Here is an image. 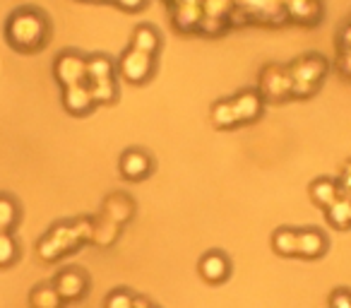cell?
Segmentation results:
<instances>
[{
	"label": "cell",
	"mask_w": 351,
	"mask_h": 308,
	"mask_svg": "<svg viewBox=\"0 0 351 308\" xmlns=\"http://www.w3.org/2000/svg\"><path fill=\"white\" fill-rule=\"evenodd\" d=\"M5 41L17 54H39L51 41V20L44 10L34 5H22L5 20Z\"/></svg>",
	"instance_id": "obj_1"
},
{
	"label": "cell",
	"mask_w": 351,
	"mask_h": 308,
	"mask_svg": "<svg viewBox=\"0 0 351 308\" xmlns=\"http://www.w3.org/2000/svg\"><path fill=\"white\" fill-rule=\"evenodd\" d=\"M53 78L63 89L87 82V56L77 51H63L53 60Z\"/></svg>",
	"instance_id": "obj_2"
},
{
	"label": "cell",
	"mask_w": 351,
	"mask_h": 308,
	"mask_svg": "<svg viewBox=\"0 0 351 308\" xmlns=\"http://www.w3.org/2000/svg\"><path fill=\"white\" fill-rule=\"evenodd\" d=\"M154 65H156L154 56H147V54H142V51H135L128 46L121 58H118L116 68L125 82L145 84V82H149V78L154 75Z\"/></svg>",
	"instance_id": "obj_3"
},
{
	"label": "cell",
	"mask_w": 351,
	"mask_h": 308,
	"mask_svg": "<svg viewBox=\"0 0 351 308\" xmlns=\"http://www.w3.org/2000/svg\"><path fill=\"white\" fill-rule=\"evenodd\" d=\"M118 171L130 183L145 181V178H149L152 171H154V159L149 157V152L140 150V147H130V150L123 152L121 159H118Z\"/></svg>",
	"instance_id": "obj_4"
},
{
	"label": "cell",
	"mask_w": 351,
	"mask_h": 308,
	"mask_svg": "<svg viewBox=\"0 0 351 308\" xmlns=\"http://www.w3.org/2000/svg\"><path fill=\"white\" fill-rule=\"evenodd\" d=\"M51 284L56 287L58 296L63 298L65 303H70V301H80V298L87 294L89 277L82 268H68V270H60Z\"/></svg>",
	"instance_id": "obj_5"
},
{
	"label": "cell",
	"mask_w": 351,
	"mask_h": 308,
	"mask_svg": "<svg viewBox=\"0 0 351 308\" xmlns=\"http://www.w3.org/2000/svg\"><path fill=\"white\" fill-rule=\"evenodd\" d=\"M197 274L202 277V282L212 284V287L224 284L231 277V260L221 250H207L197 263Z\"/></svg>",
	"instance_id": "obj_6"
},
{
	"label": "cell",
	"mask_w": 351,
	"mask_h": 308,
	"mask_svg": "<svg viewBox=\"0 0 351 308\" xmlns=\"http://www.w3.org/2000/svg\"><path fill=\"white\" fill-rule=\"evenodd\" d=\"M60 102H63V108L70 113V116H77V118L89 116V113L97 108V102H94L87 82L63 89V94H60Z\"/></svg>",
	"instance_id": "obj_7"
},
{
	"label": "cell",
	"mask_w": 351,
	"mask_h": 308,
	"mask_svg": "<svg viewBox=\"0 0 351 308\" xmlns=\"http://www.w3.org/2000/svg\"><path fill=\"white\" fill-rule=\"evenodd\" d=\"M330 241L320 229H298V250L296 258L303 260H317L327 253Z\"/></svg>",
	"instance_id": "obj_8"
},
{
	"label": "cell",
	"mask_w": 351,
	"mask_h": 308,
	"mask_svg": "<svg viewBox=\"0 0 351 308\" xmlns=\"http://www.w3.org/2000/svg\"><path fill=\"white\" fill-rule=\"evenodd\" d=\"M231 102H234L236 116H239L241 126L258 121V118L263 116V97H260L255 89H243V92L236 94Z\"/></svg>",
	"instance_id": "obj_9"
},
{
	"label": "cell",
	"mask_w": 351,
	"mask_h": 308,
	"mask_svg": "<svg viewBox=\"0 0 351 308\" xmlns=\"http://www.w3.org/2000/svg\"><path fill=\"white\" fill-rule=\"evenodd\" d=\"M308 196H311L313 205H317L320 210H327V207L341 196L339 181L330 176H317L315 181L308 186Z\"/></svg>",
	"instance_id": "obj_10"
},
{
	"label": "cell",
	"mask_w": 351,
	"mask_h": 308,
	"mask_svg": "<svg viewBox=\"0 0 351 308\" xmlns=\"http://www.w3.org/2000/svg\"><path fill=\"white\" fill-rule=\"evenodd\" d=\"M116 63L106 54H94L87 58V84L116 80Z\"/></svg>",
	"instance_id": "obj_11"
},
{
	"label": "cell",
	"mask_w": 351,
	"mask_h": 308,
	"mask_svg": "<svg viewBox=\"0 0 351 308\" xmlns=\"http://www.w3.org/2000/svg\"><path fill=\"white\" fill-rule=\"evenodd\" d=\"M325 220L332 229L349 231L351 229V196H339L325 210Z\"/></svg>",
	"instance_id": "obj_12"
},
{
	"label": "cell",
	"mask_w": 351,
	"mask_h": 308,
	"mask_svg": "<svg viewBox=\"0 0 351 308\" xmlns=\"http://www.w3.org/2000/svg\"><path fill=\"white\" fill-rule=\"evenodd\" d=\"M161 46V36L159 32L154 29L152 25H137L130 34V49L142 51L147 56H154Z\"/></svg>",
	"instance_id": "obj_13"
},
{
	"label": "cell",
	"mask_w": 351,
	"mask_h": 308,
	"mask_svg": "<svg viewBox=\"0 0 351 308\" xmlns=\"http://www.w3.org/2000/svg\"><path fill=\"white\" fill-rule=\"evenodd\" d=\"M272 250L282 258H296L298 250V229L291 226H279L272 234Z\"/></svg>",
	"instance_id": "obj_14"
},
{
	"label": "cell",
	"mask_w": 351,
	"mask_h": 308,
	"mask_svg": "<svg viewBox=\"0 0 351 308\" xmlns=\"http://www.w3.org/2000/svg\"><path fill=\"white\" fill-rule=\"evenodd\" d=\"M20 224V205L12 196L0 193V234H12Z\"/></svg>",
	"instance_id": "obj_15"
},
{
	"label": "cell",
	"mask_w": 351,
	"mask_h": 308,
	"mask_svg": "<svg viewBox=\"0 0 351 308\" xmlns=\"http://www.w3.org/2000/svg\"><path fill=\"white\" fill-rule=\"evenodd\" d=\"M63 303L53 284H36L29 294V308H63Z\"/></svg>",
	"instance_id": "obj_16"
},
{
	"label": "cell",
	"mask_w": 351,
	"mask_h": 308,
	"mask_svg": "<svg viewBox=\"0 0 351 308\" xmlns=\"http://www.w3.org/2000/svg\"><path fill=\"white\" fill-rule=\"evenodd\" d=\"M212 123H215L219 130H229V128H234V126H241L231 99H219V102L212 106Z\"/></svg>",
	"instance_id": "obj_17"
},
{
	"label": "cell",
	"mask_w": 351,
	"mask_h": 308,
	"mask_svg": "<svg viewBox=\"0 0 351 308\" xmlns=\"http://www.w3.org/2000/svg\"><path fill=\"white\" fill-rule=\"evenodd\" d=\"M20 258V244L12 234H0V270H8Z\"/></svg>",
	"instance_id": "obj_18"
},
{
	"label": "cell",
	"mask_w": 351,
	"mask_h": 308,
	"mask_svg": "<svg viewBox=\"0 0 351 308\" xmlns=\"http://www.w3.org/2000/svg\"><path fill=\"white\" fill-rule=\"evenodd\" d=\"M97 104H111L116 99V80H106V82H94L87 84Z\"/></svg>",
	"instance_id": "obj_19"
},
{
	"label": "cell",
	"mask_w": 351,
	"mask_h": 308,
	"mask_svg": "<svg viewBox=\"0 0 351 308\" xmlns=\"http://www.w3.org/2000/svg\"><path fill=\"white\" fill-rule=\"evenodd\" d=\"M132 301H135V294L121 287L108 292V296L104 298V308H132Z\"/></svg>",
	"instance_id": "obj_20"
},
{
	"label": "cell",
	"mask_w": 351,
	"mask_h": 308,
	"mask_svg": "<svg viewBox=\"0 0 351 308\" xmlns=\"http://www.w3.org/2000/svg\"><path fill=\"white\" fill-rule=\"evenodd\" d=\"M330 308H351V292L349 289H337V292H332Z\"/></svg>",
	"instance_id": "obj_21"
},
{
	"label": "cell",
	"mask_w": 351,
	"mask_h": 308,
	"mask_svg": "<svg viewBox=\"0 0 351 308\" xmlns=\"http://www.w3.org/2000/svg\"><path fill=\"white\" fill-rule=\"evenodd\" d=\"M339 188H341V196H351V159L341 167Z\"/></svg>",
	"instance_id": "obj_22"
},
{
	"label": "cell",
	"mask_w": 351,
	"mask_h": 308,
	"mask_svg": "<svg viewBox=\"0 0 351 308\" xmlns=\"http://www.w3.org/2000/svg\"><path fill=\"white\" fill-rule=\"evenodd\" d=\"M132 308H152V301H149V298H145V296H135Z\"/></svg>",
	"instance_id": "obj_23"
},
{
	"label": "cell",
	"mask_w": 351,
	"mask_h": 308,
	"mask_svg": "<svg viewBox=\"0 0 351 308\" xmlns=\"http://www.w3.org/2000/svg\"><path fill=\"white\" fill-rule=\"evenodd\" d=\"M152 308H156V306H152Z\"/></svg>",
	"instance_id": "obj_24"
}]
</instances>
